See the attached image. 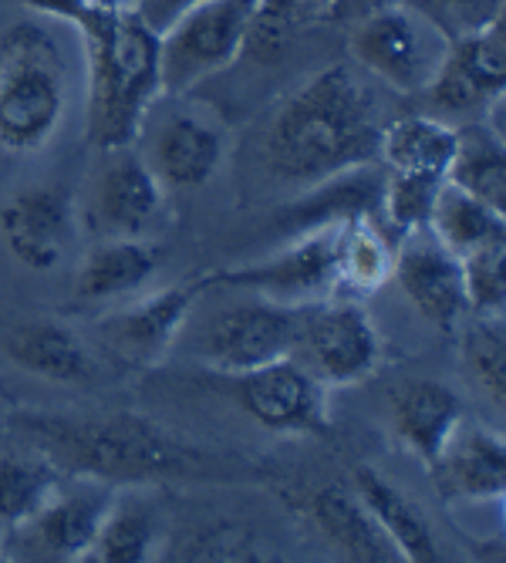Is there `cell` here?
<instances>
[{
	"label": "cell",
	"mask_w": 506,
	"mask_h": 563,
	"mask_svg": "<svg viewBox=\"0 0 506 563\" xmlns=\"http://www.w3.org/2000/svg\"><path fill=\"white\" fill-rule=\"evenodd\" d=\"M18 429L65 476L106 486H145L169 479H237L250 466L173 435L135 412L116 416H47L24 412Z\"/></svg>",
	"instance_id": "6da1fadb"
},
{
	"label": "cell",
	"mask_w": 506,
	"mask_h": 563,
	"mask_svg": "<svg viewBox=\"0 0 506 563\" xmlns=\"http://www.w3.org/2000/svg\"><path fill=\"white\" fill-rule=\"evenodd\" d=\"M382 109L351 65L304 81L267 125L264 163L280 183H321L378 159Z\"/></svg>",
	"instance_id": "7a4b0ae2"
},
{
	"label": "cell",
	"mask_w": 506,
	"mask_h": 563,
	"mask_svg": "<svg viewBox=\"0 0 506 563\" xmlns=\"http://www.w3.org/2000/svg\"><path fill=\"white\" fill-rule=\"evenodd\" d=\"M88 58V139L129 148L163 91V37L125 0H95L75 21Z\"/></svg>",
	"instance_id": "3957f363"
},
{
	"label": "cell",
	"mask_w": 506,
	"mask_h": 563,
	"mask_svg": "<svg viewBox=\"0 0 506 563\" xmlns=\"http://www.w3.org/2000/svg\"><path fill=\"white\" fill-rule=\"evenodd\" d=\"M68 109V68L58 41L37 21L0 34V148L31 156L62 129Z\"/></svg>",
	"instance_id": "277c9868"
},
{
	"label": "cell",
	"mask_w": 506,
	"mask_h": 563,
	"mask_svg": "<svg viewBox=\"0 0 506 563\" xmlns=\"http://www.w3.org/2000/svg\"><path fill=\"white\" fill-rule=\"evenodd\" d=\"M449 37L409 0H388L351 24V58L369 78L398 95H422L446 58Z\"/></svg>",
	"instance_id": "5b68a950"
},
{
	"label": "cell",
	"mask_w": 506,
	"mask_h": 563,
	"mask_svg": "<svg viewBox=\"0 0 506 563\" xmlns=\"http://www.w3.org/2000/svg\"><path fill=\"white\" fill-rule=\"evenodd\" d=\"M297 362L331 385H359L382 362V334L354 297H324L297 307L294 351Z\"/></svg>",
	"instance_id": "8992f818"
},
{
	"label": "cell",
	"mask_w": 506,
	"mask_h": 563,
	"mask_svg": "<svg viewBox=\"0 0 506 563\" xmlns=\"http://www.w3.org/2000/svg\"><path fill=\"white\" fill-rule=\"evenodd\" d=\"M257 0H207L186 11L163 37V91L179 95L227 71L243 51Z\"/></svg>",
	"instance_id": "52a82bcc"
},
{
	"label": "cell",
	"mask_w": 506,
	"mask_h": 563,
	"mask_svg": "<svg viewBox=\"0 0 506 563\" xmlns=\"http://www.w3.org/2000/svg\"><path fill=\"white\" fill-rule=\"evenodd\" d=\"M207 284L250 290L287 307L324 300L338 294V223L294 236L264 264L213 271L207 274Z\"/></svg>",
	"instance_id": "ba28073f"
},
{
	"label": "cell",
	"mask_w": 506,
	"mask_h": 563,
	"mask_svg": "<svg viewBox=\"0 0 506 563\" xmlns=\"http://www.w3.org/2000/svg\"><path fill=\"white\" fill-rule=\"evenodd\" d=\"M233 378H237L240 408L267 432L311 435V439L331 432L328 385L304 368L294 354Z\"/></svg>",
	"instance_id": "9c48e42d"
},
{
	"label": "cell",
	"mask_w": 506,
	"mask_h": 563,
	"mask_svg": "<svg viewBox=\"0 0 506 563\" xmlns=\"http://www.w3.org/2000/svg\"><path fill=\"white\" fill-rule=\"evenodd\" d=\"M297 334V307L253 297L230 303L202 328L199 334V357L213 372L243 375L261 368L294 351Z\"/></svg>",
	"instance_id": "30bf717a"
},
{
	"label": "cell",
	"mask_w": 506,
	"mask_h": 563,
	"mask_svg": "<svg viewBox=\"0 0 506 563\" xmlns=\"http://www.w3.org/2000/svg\"><path fill=\"white\" fill-rule=\"evenodd\" d=\"M392 277L419 311V318L429 321L432 328L449 334L470 318L463 264L429 233V227L402 236V246L395 250Z\"/></svg>",
	"instance_id": "8fae6325"
},
{
	"label": "cell",
	"mask_w": 506,
	"mask_h": 563,
	"mask_svg": "<svg viewBox=\"0 0 506 563\" xmlns=\"http://www.w3.org/2000/svg\"><path fill=\"white\" fill-rule=\"evenodd\" d=\"M506 91V44H503V21L480 31L455 37L446 47L439 75L422 91L432 109L463 115V112H486L496 98Z\"/></svg>",
	"instance_id": "7c38bea8"
},
{
	"label": "cell",
	"mask_w": 506,
	"mask_h": 563,
	"mask_svg": "<svg viewBox=\"0 0 506 563\" xmlns=\"http://www.w3.org/2000/svg\"><path fill=\"white\" fill-rule=\"evenodd\" d=\"M210 290L207 274L179 280L160 294H152L129 311L98 321V331L106 344L129 365H156L166 357V351L176 344L186 318L193 314L196 300Z\"/></svg>",
	"instance_id": "4fadbf2b"
},
{
	"label": "cell",
	"mask_w": 506,
	"mask_h": 563,
	"mask_svg": "<svg viewBox=\"0 0 506 563\" xmlns=\"http://www.w3.org/2000/svg\"><path fill=\"white\" fill-rule=\"evenodd\" d=\"M166 207V192L142 156L116 148L109 166L98 173L88 196V220L101 236L145 240L156 230Z\"/></svg>",
	"instance_id": "5bb4252c"
},
{
	"label": "cell",
	"mask_w": 506,
	"mask_h": 563,
	"mask_svg": "<svg viewBox=\"0 0 506 563\" xmlns=\"http://www.w3.org/2000/svg\"><path fill=\"white\" fill-rule=\"evenodd\" d=\"M112 499L116 486L106 483H62V489L47 499L41 514L11 537L24 540V553H31V560H85Z\"/></svg>",
	"instance_id": "9a60e30c"
},
{
	"label": "cell",
	"mask_w": 506,
	"mask_h": 563,
	"mask_svg": "<svg viewBox=\"0 0 506 563\" xmlns=\"http://www.w3.org/2000/svg\"><path fill=\"white\" fill-rule=\"evenodd\" d=\"M0 233L24 271H58L72 240V196L62 186L21 189L0 207Z\"/></svg>",
	"instance_id": "2e32d148"
},
{
	"label": "cell",
	"mask_w": 506,
	"mask_h": 563,
	"mask_svg": "<svg viewBox=\"0 0 506 563\" xmlns=\"http://www.w3.org/2000/svg\"><path fill=\"white\" fill-rule=\"evenodd\" d=\"M429 473L446 503H503L506 442L499 432L463 419Z\"/></svg>",
	"instance_id": "e0dca14e"
},
{
	"label": "cell",
	"mask_w": 506,
	"mask_h": 563,
	"mask_svg": "<svg viewBox=\"0 0 506 563\" xmlns=\"http://www.w3.org/2000/svg\"><path fill=\"white\" fill-rule=\"evenodd\" d=\"M227 156L223 129L196 112H173L148 142V169L163 186L199 189L207 186Z\"/></svg>",
	"instance_id": "ac0fdd59"
},
{
	"label": "cell",
	"mask_w": 506,
	"mask_h": 563,
	"mask_svg": "<svg viewBox=\"0 0 506 563\" xmlns=\"http://www.w3.org/2000/svg\"><path fill=\"white\" fill-rule=\"evenodd\" d=\"M388 408H392V429L398 442L409 449L426 470L436 463L446 442L452 439V432L466 419L463 398L449 385L432 382V378H409L398 388H392Z\"/></svg>",
	"instance_id": "d6986e66"
},
{
	"label": "cell",
	"mask_w": 506,
	"mask_h": 563,
	"mask_svg": "<svg viewBox=\"0 0 506 563\" xmlns=\"http://www.w3.org/2000/svg\"><path fill=\"white\" fill-rule=\"evenodd\" d=\"M382 183L385 176L372 166H359L321 179L297 202H290V210L280 213V230L300 236L308 230L334 227L354 217H375L382 210Z\"/></svg>",
	"instance_id": "ffe728a7"
},
{
	"label": "cell",
	"mask_w": 506,
	"mask_h": 563,
	"mask_svg": "<svg viewBox=\"0 0 506 563\" xmlns=\"http://www.w3.org/2000/svg\"><path fill=\"white\" fill-rule=\"evenodd\" d=\"M311 523L348 556L359 563H392L398 560L395 547L369 514V506L354 489L344 486H321L304 503Z\"/></svg>",
	"instance_id": "44dd1931"
},
{
	"label": "cell",
	"mask_w": 506,
	"mask_h": 563,
	"mask_svg": "<svg viewBox=\"0 0 506 563\" xmlns=\"http://www.w3.org/2000/svg\"><path fill=\"white\" fill-rule=\"evenodd\" d=\"M351 489L369 506V514L375 517V523L395 547L398 560H409V563H436L439 560L436 537L416 509V503L398 486H392L378 470L359 466L351 476Z\"/></svg>",
	"instance_id": "7402d4cb"
},
{
	"label": "cell",
	"mask_w": 506,
	"mask_h": 563,
	"mask_svg": "<svg viewBox=\"0 0 506 563\" xmlns=\"http://www.w3.org/2000/svg\"><path fill=\"white\" fill-rule=\"evenodd\" d=\"M160 264H163V253L148 240L106 236L85 253L78 277H75V290L81 300H112L148 284L152 274L160 271Z\"/></svg>",
	"instance_id": "603a6c76"
},
{
	"label": "cell",
	"mask_w": 506,
	"mask_h": 563,
	"mask_svg": "<svg viewBox=\"0 0 506 563\" xmlns=\"http://www.w3.org/2000/svg\"><path fill=\"white\" fill-rule=\"evenodd\" d=\"M8 354L11 362L44 382L58 385H85L95 375V365L88 357V347L81 338L62 324L34 321L8 334Z\"/></svg>",
	"instance_id": "cb8c5ba5"
},
{
	"label": "cell",
	"mask_w": 506,
	"mask_h": 563,
	"mask_svg": "<svg viewBox=\"0 0 506 563\" xmlns=\"http://www.w3.org/2000/svg\"><path fill=\"white\" fill-rule=\"evenodd\" d=\"M455 135L442 119L432 115H402L395 122H385L378 139V156L392 173H419V176H442L449 169V159L455 152Z\"/></svg>",
	"instance_id": "d4e9b609"
},
{
	"label": "cell",
	"mask_w": 506,
	"mask_h": 563,
	"mask_svg": "<svg viewBox=\"0 0 506 563\" xmlns=\"http://www.w3.org/2000/svg\"><path fill=\"white\" fill-rule=\"evenodd\" d=\"M446 183L506 213V135H496L486 122L460 129Z\"/></svg>",
	"instance_id": "484cf974"
},
{
	"label": "cell",
	"mask_w": 506,
	"mask_h": 563,
	"mask_svg": "<svg viewBox=\"0 0 506 563\" xmlns=\"http://www.w3.org/2000/svg\"><path fill=\"white\" fill-rule=\"evenodd\" d=\"M429 233L452 253V257H470V253L506 243V213L486 207L483 199L442 183L436 207L429 217Z\"/></svg>",
	"instance_id": "4316f807"
},
{
	"label": "cell",
	"mask_w": 506,
	"mask_h": 563,
	"mask_svg": "<svg viewBox=\"0 0 506 563\" xmlns=\"http://www.w3.org/2000/svg\"><path fill=\"white\" fill-rule=\"evenodd\" d=\"M395 250L375 217L338 223V287L351 294H375L392 280Z\"/></svg>",
	"instance_id": "83f0119b"
},
{
	"label": "cell",
	"mask_w": 506,
	"mask_h": 563,
	"mask_svg": "<svg viewBox=\"0 0 506 563\" xmlns=\"http://www.w3.org/2000/svg\"><path fill=\"white\" fill-rule=\"evenodd\" d=\"M65 483V470L51 459L34 455H4L0 459V533H14L28 520H34L47 499Z\"/></svg>",
	"instance_id": "f1b7e54d"
},
{
	"label": "cell",
	"mask_w": 506,
	"mask_h": 563,
	"mask_svg": "<svg viewBox=\"0 0 506 563\" xmlns=\"http://www.w3.org/2000/svg\"><path fill=\"white\" fill-rule=\"evenodd\" d=\"M156 514L142 499H122L116 496L106 520L98 527V537L85 560L98 563H145L156 556Z\"/></svg>",
	"instance_id": "f546056e"
},
{
	"label": "cell",
	"mask_w": 506,
	"mask_h": 563,
	"mask_svg": "<svg viewBox=\"0 0 506 563\" xmlns=\"http://www.w3.org/2000/svg\"><path fill=\"white\" fill-rule=\"evenodd\" d=\"M331 0H257V11L250 21L246 47L261 58H271L300 31L328 21Z\"/></svg>",
	"instance_id": "4dcf8cb0"
},
{
	"label": "cell",
	"mask_w": 506,
	"mask_h": 563,
	"mask_svg": "<svg viewBox=\"0 0 506 563\" xmlns=\"http://www.w3.org/2000/svg\"><path fill=\"white\" fill-rule=\"evenodd\" d=\"M442 176H419V173H392L382 183V213L392 230L416 233L429 227L436 196L442 189Z\"/></svg>",
	"instance_id": "1f68e13d"
},
{
	"label": "cell",
	"mask_w": 506,
	"mask_h": 563,
	"mask_svg": "<svg viewBox=\"0 0 506 563\" xmlns=\"http://www.w3.org/2000/svg\"><path fill=\"white\" fill-rule=\"evenodd\" d=\"M463 362L476 385L493 398V405H503L506 395V334L503 318H476L463 331Z\"/></svg>",
	"instance_id": "d6a6232c"
},
{
	"label": "cell",
	"mask_w": 506,
	"mask_h": 563,
	"mask_svg": "<svg viewBox=\"0 0 506 563\" xmlns=\"http://www.w3.org/2000/svg\"><path fill=\"white\" fill-rule=\"evenodd\" d=\"M463 264V287L473 318H503L506 311V243L483 246Z\"/></svg>",
	"instance_id": "836d02e7"
},
{
	"label": "cell",
	"mask_w": 506,
	"mask_h": 563,
	"mask_svg": "<svg viewBox=\"0 0 506 563\" xmlns=\"http://www.w3.org/2000/svg\"><path fill=\"white\" fill-rule=\"evenodd\" d=\"M409 4L422 18H429L449 41L499 24L506 11V0H409Z\"/></svg>",
	"instance_id": "e575fe53"
},
{
	"label": "cell",
	"mask_w": 506,
	"mask_h": 563,
	"mask_svg": "<svg viewBox=\"0 0 506 563\" xmlns=\"http://www.w3.org/2000/svg\"><path fill=\"white\" fill-rule=\"evenodd\" d=\"M199 4H207V0H132V11L156 31L163 34L166 27H173L186 11L199 8Z\"/></svg>",
	"instance_id": "d590c367"
},
{
	"label": "cell",
	"mask_w": 506,
	"mask_h": 563,
	"mask_svg": "<svg viewBox=\"0 0 506 563\" xmlns=\"http://www.w3.org/2000/svg\"><path fill=\"white\" fill-rule=\"evenodd\" d=\"M388 0H331V11H328V21L334 24H359L362 18H369L372 11H378Z\"/></svg>",
	"instance_id": "8d00e7d4"
},
{
	"label": "cell",
	"mask_w": 506,
	"mask_h": 563,
	"mask_svg": "<svg viewBox=\"0 0 506 563\" xmlns=\"http://www.w3.org/2000/svg\"><path fill=\"white\" fill-rule=\"evenodd\" d=\"M0 398H4V382H0Z\"/></svg>",
	"instance_id": "74e56055"
}]
</instances>
